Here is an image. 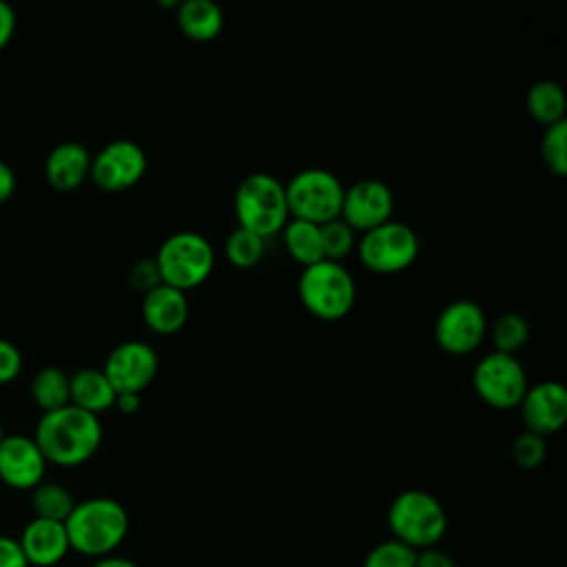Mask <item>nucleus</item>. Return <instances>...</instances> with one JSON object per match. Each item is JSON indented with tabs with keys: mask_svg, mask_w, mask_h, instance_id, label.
<instances>
[{
	"mask_svg": "<svg viewBox=\"0 0 567 567\" xmlns=\"http://www.w3.org/2000/svg\"><path fill=\"white\" fill-rule=\"evenodd\" d=\"M414 558H416V551L412 547L390 538L374 545L365 554L363 567H414Z\"/></svg>",
	"mask_w": 567,
	"mask_h": 567,
	"instance_id": "nucleus-29",
	"label": "nucleus"
},
{
	"mask_svg": "<svg viewBox=\"0 0 567 567\" xmlns=\"http://www.w3.org/2000/svg\"><path fill=\"white\" fill-rule=\"evenodd\" d=\"M157 370L159 359L146 341H124L115 346L102 365L115 394H142L153 383Z\"/></svg>",
	"mask_w": 567,
	"mask_h": 567,
	"instance_id": "nucleus-12",
	"label": "nucleus"
},
{
	"mask_svg": "<svg viewBox=\"0 0 567 567\" xmlns=\"http://www.w3.org/2000/svg\"><path fill=\"white\" fill-rule=\"evenodd\" d=\"M485 337H487L485 312L472 299L450 301L434 321V341L443 352L452 357H463L474 352Z\"/></svg>",
	"mask_w": 567,
	"mask_h": 567,
	"instance_id": "nucleus-10",
	"label": "nucleus"
},
{
	"mask_svg": "<svg viewBox=\"0 0 567 567\" xmlns=\"http://www.w3.org/2000/svg\"><path fill=\"white\" fill-rule=\"evenodd\" d=\"M146 173V153L133 140H113L91 157V179L97 188L120 193L135 186Z\"/></svg>",
	"mask_w": 567,
	"mask_h": 567,
	"instance_id": "nucleus-11",
	"label": "nucleus"
},
{
	"mask_svg": "<svg viewBox=\"0 0 567 567\" xmlns=\"http://www.w3.org/2000/svg\"><path fill=\"white\" fill-rule=\"evenodd\" d=\"M518 410L527 432L538 436L554 434L567 421V390L560 381H538L527 385Z\"/></svg>",
	"mask_w": 567,
	"mask_h": 567,
	"instance_id": "nucleus-14",
	"label": "nucleus"
},
{
	"mask_svg": "<svg viewBox=\"0 0 567 567\" xmlns=\"http://www.w3.org/2000/svg\"><path fill=\"white\" fill-rule=\"evenodd\" d=\"M264 248H266V239H261L255 233H248L239 226L235 230H230L224 241L226 259L239 270H248V268L257 266L264 257Z\"/></svg>",
	"mask_w": 567,
	"mask_h": 567,
	"instance_id": "nucleus-26",
	"label": "nucleus"
},
{
	"mask_svg": "<svg viewBox=\"0 0 567 567\" xmlns=\"http://www.w3.org/2000/svg\"><path fill=\"white\" fill-rule=\"evenodd\" d=\"M142 319L155 334H175L188 319L186 292L175 290L166 284L148 290L142 299Z\"/></svg>",
	"mask_w": 567,
	"mask_h": 567,
	"instance_id": "nucleus-17",
	"label": "nucleus"
},
{
	"mask_svg": "<svg viewBox=\"0 0 567 567\" xmlns=\"http://www.w3.org/2000/svg\"><path fill=\"white\" fill-rule=\"evenodd\" d=\"M22 372V354L9 339L0 337V385L11 383Z\"/></svg>",
	"mask_w": 567,
	"mask_h": 567,
	"instance_id": "nucleus-31",
	"label": "nucleus"
},
{
	"mask_svg": "<svg viewBox=\"0 0 567 567\" xmlns=\"http://www.w3.org/2000/svg\"><path fill=\"white\" fill-rule=\"evenodd\" d=\"M281 235H284V244H286L288 255L301 268H308L317 261H323L321 233H319L317 224L301 221V219H288Z\"/></svg>",
	"mask_w": 567,
	"mask_h": 567,
	"instance_id": "nucleus-21",
	"label": "nucleus"
},
{
	"mask_svg": "<svg viewBox=\"0 0 567 567\" xmlns=\"http://www.w3.org/2000/svg\"><path fill=\"white\" fill-rule=\"evenodd\" d=\"M31 507L35 518L64 523L75 507V498L64 485L42 481L31 489Z\"/></svg>",
	"mask_w": 567,
	"mask_h": 567,
	"instance_id": "nucleus-24",
	"label": "nucleus"
},
{
	"mask_svg": "<svg viewBox=\"0 0 567 567\" xmlns=\"http://www.w3.org/2000/svg\"><path fill=\"white\" fill-rule=\"evenodd\" d=\"M22 554L29 565L35 567H53L69 554V538L64 523L47 520V518H33L24 525L20 538H18Z\"/></svg>",
	"mask_w": 567,
	"mask_h": 567,
	"instance_id": "nucleus-16",
	"label": "nucleus"
},
{
	"mask_svg": "<svg viewBox=\"0 0 567 567\" xmlns=\"http://www.w3.org/2000/svg\"><path fill=\"white\" fill-rule=\"evenodd\" d=\"M47 461L33 436L4 434L0 441V481L13 489H33L44 481Z\"/></svg>",
	"mask_w": 567,
	"mask_h": 567,
	"instance_id": "nucleus-15",
	"label": "nucleus"
},
{
	"mask_svg": "<svg viewBox=\"0 0 567 567\" xmlns=\"http://www.w3.org/2000/svg\"><path fill=\"white\" fill-rule=\"evenodd\" d=\"M540 159L556 177L567 175V120L545 128L540 140Z\"/></svg>",
	"mask_w": 567,
	"mask_h": 567,
	"instance_id": "nucleus-28",
	"label": "nucleus"
},
{
	"mask_svg": "<svg viewBox=\"0 0 567 567\" xmlns=\"http://www.w3.org/2000/svg\"><path fill=\"white\" fill-rule=\"evenodd\" d=\"M69 403L100 416L115 403V390L102 368H80L69 377Z\"/></svg>",
	"mask_w": 567,
	"mask_h": 567,
	"instance_id": "nucleus-19",
	"label": "nucleus"
},
{
	"mask_svg": "<svg viewBox=\"0 0 567 567\" xmlns=\"http://www.w3.org/2000/svg\"><path fill=\"white\" fill-rule=\"evenodd\" d=\"M69 547L78 554L104 558L128 534V514L124 505L109 496H93L75 503L73 512L64 520Z\"/></svg>",
	"mask_w": 567,
	"mask_h": 567,
	"instance_id": "nucleus-2",
	"label": "nucleus"
},
{
	"mask_svg": "<svg viewBox=\"0 0 567 567\" xmlns=\"http://www.w3.org/2000/svg\"><path fill=\"white\" fill-rule=\"evenodd\" d=\"M16 31V11L9 2L0 0V51L11 42Z\"/></svg>",
	"mask_w": 567,
	"mask_h": 567,
	"instance_id": "nucleus-35",
	"label": "nucleus"
},
{
	"mask_svg": "<svg viewBox=\"0 0 567 567\" xmlns=\"http://www.w3.org/2000/svg\"><path fill=\"white\" fill-rule=\"evenodd\" d=\"M392 538L414 551L436 547L447 532V514L436 496L425 489H405L388 507Z\"/></svg>",
	"mask_w": 567,
	"mask_h": 567,
	"instance_id": "nucleus-5",
	"label": "nucleus"
},
{
	"mask_svg": "<svg viewBox=\"0 0 567 567\" xmlns=\"http://www.w3.org/2000/svg\"><path fill=\"white\" fill-rule=\"evenodd\" d=\"M128 281H131V286H133L135 290L144 292V295L162 284L159 272H157V266H155L153 259H142V261L133 264V268H131V272H128Z\"/></svg>",
	"mask_w": 567,
	"mask_h": 567,
	"instance_id": "nucleus-32",
	"label": "nucleus"
},
{
	"mask_svg": "<svg viewBox=\"0 0 567 567\" xmlns=\"http://www.w3.org/2000/svg\"><path fill=\"white\" fill-rule=\"evenodd\" d=\"M33 441L47 463L75 467L97 452L102 443V423L100 416L69 403L60 410L42 412Z\"/></svg>",
	"mask_w": 567,
	"mask_h": 567,
	"instance_id": "nucleus-1",
	"label": "nucleus"
},
{
	"mask_svg": "<svg viewBox=\"0 0 567 567\" xmlns=\"http://www.w3.org/2000/svg\"><path fill=\"white\" fill-rule=\"evenodd\" d=\"M392 213H394V193L385 182L365 177L343 188L339 217L354 233H368L390 221Z\"/></svg>",
	"mask_w": 567,
	"mask_h": 567,
	"instance_id": "nucleus-13",
	"label": "nucleus"
},
{
	"mask_svg": "<svg viewBox=\"0 0 567 567\" xmlns=\"http://www.w3.org/2000/svg\"><path fill=\"white\" fill-rule=\"evenodd\" d=\"M31 399L42 412L69 405V374L55 365L40 368L31 379Z\"/></svg>",
	"mask_w": 567,
	"mask_h": 567,
	"instance_id": "nucleus-23",
	"label": "nucleus"
},
{
	"mask_svg": "<svg viewBox=\"0 0 567 567\" xmlns=\"http://www.w3.org/2000/svg\"><path fill=\"white\" fill-rule=\"evenodd\" d=\"M175 11L179 31L193 42H210L224 29V13L210 0H184Z\"/></svg>",
	"mask_w": 567,
	"mask_h": 567,
	"instance_id": "nucleus-20",
	"label": "nucleus"
},
{
	"mask_svg": "<svg viewBox=\"0 0 567 567\" xmlns=\"http://www.w3.org/2000/svg\"><path fill=\"white\" fill-rule=\"evenodd\" d=\"M0 567H29L18 538L0 536Z\"/></svg>",
	"mask_w": 567,
	"mask_h": 567,
	"instance_id": "nucleus-33",
	"label": "nucleus"
},
{
	"mask_svg": "<svg viewBox=\"0 0 567 567\" xmlns=\"http://www.w3.org/2000/svg\"><path fill=\"white\" fill-rule=\"evenodd\" d=\"M527 113L545 128L565 120V95L560 84L554 80H538L527 89L525 95Z\"/></svg>",
	"mask_w": 567,
	"mask_h": 567,
	"instance_id": "nucleus-22",
	"label": "nucleus"
},
{
	"mask_svg": "<svg viewBox=\"0 0 567 567\" xmlns=\"http://www.w3.org/2000/svg\"><path fill=\"white\" fill-rule=\"evenodd\" d=\"M359 261L377 275H396L408 270L419 257V237L412 226L390 219L357 239Z\"/></svg>",
	"mask_w": 567,
	"mask_h": 567,
	"instance_id": "nucleus-8",
	"label": "nucleus"
},
{
	"mask_svg": "<svg viewBox=\"0 0 567 567\" xmlns=\"http://www.w3.org/2000/svg\"><path fill=\"white\" fill-rule=\"evenodd\" d=\"M91 567H137L131 558H124V556H104V558H97Z\"/></svg>",
	"mask_w": 567,
	"mask_h": 567,
	"instance_id": "nucleus-38",
	"label": "nucleus"
},
{
	"mask_svg": "<svg viewBox=\"0 0 567 567\" xmlns=\"http://www.w3.org/2000/svg\"><path fill=\"white\" fill-rule=\"evenodd\" d=\"M4 439V430H2V425H0V441Z\"/></svg>",
	"mask_w": 567,
	"mask_h": 567,
	"instance_id": "nucleus-39",
	"label": "nucleus"
},
{
	"mask_svg": "<svg viewBox=\"0 0 567 567\" xmlns=\"http://www.w3.org/2000/svg\"><path fill=\"white\" fill-rule=\"evenodd\" d=\"M237 226L261 239L279 235L290 219L284 184L270 173L246 175L233 197Z\"/></svg>",
	"mask_w": 567,
	"mask_h": 567,
	"instance_id": "nucleus-3",
	"label": "nucleus"
},
{
	"mask_svg": "<svg viewBox=\"0 0 567 567\" xmlns=\"http://www.w3.org/2000/svg\"><path fill=\"white\" fill-rule=\"evenodd\" d=\"M414 567H454V560L450 554H445L436 547H430V549L416 551Z\"/></svg>",
	"mask_w": 567,
	"mask_h": 567,
	"instance_id": "nucleus-34",
	"label": "nucleus"
},
{
	"mask_svg": "<svg viewBox=\"0 0 567 567\" xmlns=\"http://www.w3.org/2000/svg\"><path fill=\"white\" fill-rule=\"evenodd\" d=\"M91 153L80 142H60L44 159V177L55 190H75L91 175Z\"/></svg>",
	"mask_w": 567,
	"mask_h": 567,
	"instance_id": "nucleus-18",
	"label": "nucleus"
},
{
	"mask_svg": "<svg viewBox=\"0 0 567 567\" xmlns=\"http://www.w3.org/2000/svg\"><path fill=\"white\" fill-rule=\"evenodd\" d=\"M301 306L319 321H341L357 301V284L350 270L339 261H317L301 268L297 281Z\"/></svg>",
	"mask_w": 567,
	"mask_h": 567,
	"instance_id": "nucleus-4",
	"label": "nucleus"
},
{
	"mask_svg": "<svg viewBox=\"0 0 567 567\" xmlns=\"http://www.w3.org/2000/svg\"><path fill=\"white\" fill-rule=\"evenodd\" d=\"M321 250L328 261H343L357 248V233L339 217L319 226Z\"/></svg>",
	"mask_w": 567,
	"mask_h": 567,
	"instance_id": "nucleus-27",
	"label": "nucleus"
},
{
	"mask_svg": "<svg viewBox=\"0 0 567 567\" xmlns=\"http://www.w3.org/2000/svg\"><path fill=\"white\" fill-rule=\"evenodd\" d=\"M153 261L162 284L188 292L210 277L215 268V250L204 235L195 230H177L159 244Z\"/></svg>",
	"mask_w": 567,
	"mask_h": 567,
	"instance_id": "nucleus-6",
	"label": "nucleus"
},
{
	"mask_svg": "<svg viewBox=\"0 0 567 567\" xmlns=\"http://www.w3.org/2000/svg\"><path fill=\"white\" fill-rule=\"evenodd\" d=\"M487 332H489V339H492L496 352L516 357V352L529 339V323L518 312H505L494 321L492 328H487Z\"/></svg>",
	"mask_w": 567,
	"mask_h": 567,
	"instance_id": "nucleus-25",
	"label": "nucleus"
},
{
	"mask_svg": "<svg viewBox=\"0 0 567 567\" xmlns=\"http://www.w3.org/2000/svg\"><path fill=\"white\" fill-rule=\"evenodd\" d=\"M545 454H547L545 436H538L534 432L525 430L512 443V461L520 470H536L545 461Z\"/></svg>",
	"mask_w": 567,
	"mask_h": 567,
	"instance_id": "nucleus-30",
	"label": "nucleus"
},
{
	"mask_svg": "<svg viewBox=\"0 0 567 567\" xmlns=\"http://www.w3.org/2000/svg\"><path fill=\"white\" fill-rule=\"evenodd\" d=\"M527 385L525 368L514 354L494 350L481 357L472 370V388L476 396L494 410L518 408Z\"/></svg>",
	"mask_w": 567,
	"mask_h": 567,
	"instance_id": "nucleus-9",
	"label": "nucleus"
},
{
	"mask_svg": "<svg viewBox=\"0 0 567 567\" xmlns=\"http://www.w3.org/2000/svg\"><path fill=\"white\" fill-rule=\"evenodd\" d=\"M13 190H16V173L4 159H0V204L11 199Z\"/></svg>",
	"mask_w": 567,
	"mask_h": 567,
	"instance_id": "nucleus-36",
	"label": "nucleus"
},
{
	"mask_svg": "<svg viewBox=\"0 0 567 567\" xmlns=\"http://www.w3.org/2000/svg\"><path fill=\"white\" fill-rule=\"evenodd\" d=\"M284 188L290 219H301L317 226L339 219L343 184L334 173L326 168H303L295 173Z\"/></svg>",
	"mask_w": 567,
	"mask_h": 567,
	"instance_id": "nucleus-7",
	"label": "nucleus"
},
{
	"mask_svg": "<svg viewBox=\"0 0 567 567\" xmlns=\"http://www.w3.org/2000/svg\"><path fill=\"white\" fill-rule=\"evenodd\" d=\"M140 396H142V394H131V392L115 394L113 408H117L122 414H135V412L140 410Z\"/></svg>",
	"mask_w": 567,
	"mask_h": 567,
	"instance_id": "nucleus-37",
	"label": "nucleus"
}]
</instances>
